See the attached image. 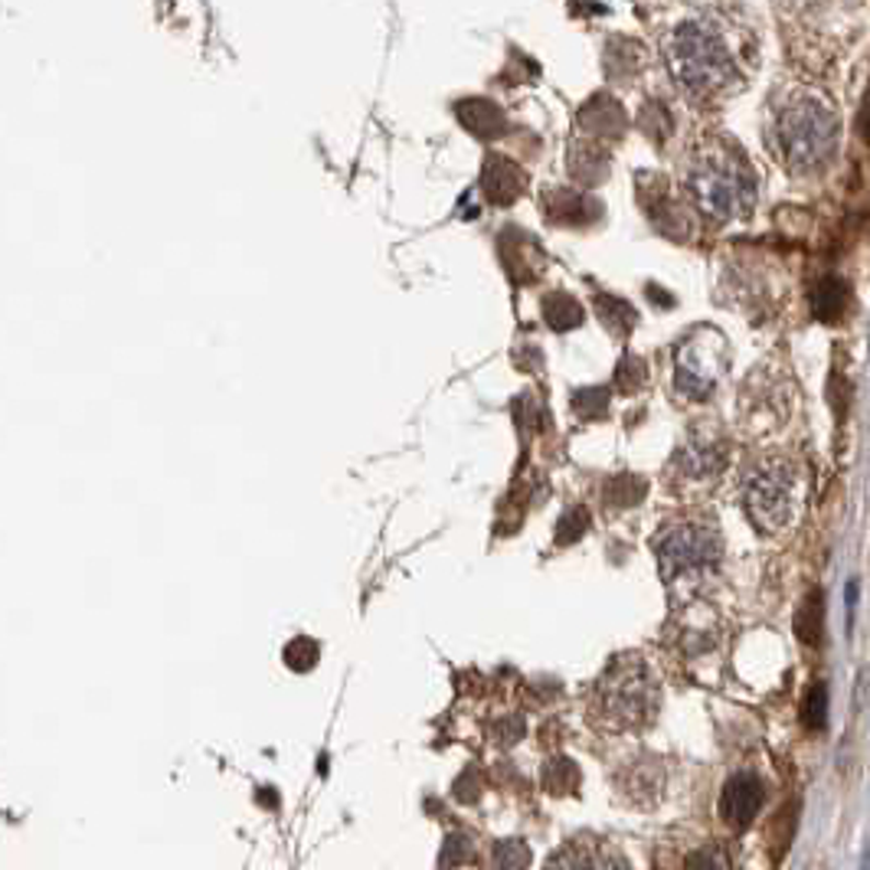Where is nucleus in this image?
Masks as SVG:
<instances>
[{"mask_svg": "<svg viewBox=\"0 0 870 870\" xmlns=\"http://www.w3.org/2000/svg\"><path fill=\"white\" fill-rule=\"evenodd\" d=\"M861 131L870 138V92L868 99H865V105H861Z\"/></svg>", "mask_w": 870, "mask_h": 870, "instance_id": "nucleus-22", "label": "nucleus"}, {"mask_svg": "<svg viewBox=\"0 0 870 870\" xmlns=\"http://www.w3.org/2000/svg\"><path fill=\"white\" fill-rule=\"evenodd\" d=\"M589 527V514L583 507H570L560 524H557V543H570V540H580Z\"/></svg>", "mask_w": 870, "mask_h": 870, "instance_id": "nucleus-17", "label": "nucleus"}, {"mask_svg": "<svg viewBox=\"0 0 870 870\" xmlns=\"http://www.w3.org/2000/svg\"><path fill=\"white\" fill-rule=\"evenodd\" d=\"M746 511L766 534H779L792 520V474L786 465H766L746 481Z\"/></svg>", "mask_w": 870, "mask_h": 870, "instance_id": "nucleus-6", "label": "nucleus"}, {"mask_svg": "<svg viewBox=\"0 0 870 870\" xmlns=\"http://www.w3.org/2000/svg\"><path fill=\"white\" fill-rule=\"evenodd\" d=\"M654 553H657L661 576L667 583H674L680 576L710 570L720 560L723 543H720V534L713 527H707L700 520H677L657 534Z\"/></svg>", "mask_w": 870, "mask_h": 870, "instance_id": "nucleus-4", "label": "nucleus"}, {"mask_svg": "<svg viewBox=\"0 0 870 870\" xmlns=\"http://www.w3.org/2000/svg\"><path fill=\"white\" fill-rule=\"evenodd\" d=\"M557 779H566L570 786H576V779H580V776H576V766H573L570 759H553V763L543 769V786L553 789Z\"/></svg>", "mask_w": 870, "mask_h": 870, "instance_id": "nucleus-20", "label": "nucleus"}, {"mask_svg": "<svg viewBox=\"0 0 870 870\" xmlns=\"http://www.w3.org/2000/svg\"><path fill=\"white\" fill-rule=\"evenodd\" d=\"M606 407H609V390H599V387H589V390H580L573 397V410L583 416V420H596V416H606Z\"/></svg>", "mask_w": 870, "mask_h": 870, "instance_id": "nucleus-16", "label": "nucleus"}, {"mask_svg": "<svg viewBox=\"0 0 870 870\" xmlns=\"http://www.w3.org/2000/svg\"><path fill=\"white\" fill-rule=\"evenodd\" d=\"M282 657H285V664L291 667V671H311L314 664H318V645L311 642V639H291L288 645H285V652H282Z\"/></svg>", "mask_w": 870, "mask_h": 870, "instance_id": "nucleus-15", "label": "nucleus"}, {"mask_svg": "<svg viewBox=\"0 0 870 870\" xmlns=\"http://www.w3.org/2000/svg\"><path fill=\"white\" fill-rule=\"evenodd\" d=\"M763 795H766V789H763V782H759V776H753V772H736L726 786H723V799H720V812H723V819L733 825V828H749L753 822H756V815H759V809H763Z\"/></svg>", "mask_w": 870, "mask_h": 870, "instance_id": "nucleus-8", "label": "nucleus"}, {"mask_svg": "<svg viewBox=\"0 0 870 870\" xmlns=\"http://www.w3.org/2000/svg\"><path fill=\"white\" fill-rule=\"evenodd\" d=\"M848 308V285L835 275H825L822 282H815L812 288V314L822 324H835Z\"/></svg>", "mask_w": 870, "mask_h": 870, "instance_id": "nucleus-9", "label": "nucleus"}, {"mask_svg": "<svg viewBox=\"0 0 870 870\" xmlns=\"http://www.w3.org/2000/svg\"><path fill=\"white\" fill-rule=\"evenodd\" d=\"M543 318H547V324H550L553 331H570V328H580V321H583V308H580L570 295L553 291V295L543 298Z\"/></svg>", "mask_w": 870, "mask_h": 870, "instance_id": "nucleus-12", "label": "nucleus"}, {"mask_svg": "<svg viewBox=\"0 0 870 870\" xmlns=\"http://www.w3.org/2000/svg\"><path fill=\"white\" fill-rule=\"evenodd\" d=\"M667 59L680 85H687L694 95H713L733 82L730 53L703 26H680L667 46Z\"/></svg>", "mask_w": 870, "mask_h": 870, "instance_id": "nucleus-3", "label": "nucleus"}, {"mask_svg": "<svg viewBox=\"0 0 870 870\" xmlns=\"http://www.w3.org/2000/svg\"><path fill=\"white\" fill-rule=\"evenodd\" d=\"M596 311H599V314H603V321H606L613 331H619V334H622V331L629 334V331H632V324L639 321V318H636V311H632L626 301H619V298H606V295L596 301Z\"/></svg>", "mask_w": 870, "mask_h": 870, "instance_id": "nucleus-13", "label": "nucleus"}, {"mask_svg": "<svg viewBox=\"0 0 870 870\" xmlns=\"http://www.w3.org/2000/svg\"><path fill=\"white\" fill-rule=\"evenodd\" d=\"M822 629H825V596L822 589H815L805 596V603L795 613V636L802 645H819Z\"/></svg>", "mask_w": 870, "mask_h": 870, "instance_id": "nucleus-11", "label": "nucleus"}, {"mask_svg": "<svg viewBox=\"0 0 870 870\" xmlns=\"http://www.w3.org/2000/svg\"><path fill=\"white\" fill-rule=\"evenodd\" d=\"M707 341H710V331L703 334H694L680 354H677V367H674V380H677V390L690 400H707L717 387V377H720V367H723V357L720 354H710L707 351Z\"/></svg>", "mask_w": 870, "mask_h": 870, "instance_id": "nucleus-7", "label": "nucleus"}, {"mask_svg": "<svg viewBox=\"0 0 870 870\" xmlns=\"http://www.w3.org/2000/svg\"><path fill=\"white\" fill-rule=\"evenodd\" d=\"M717 848H703V855H694V858H687V865L690 868H726V858H720V855H713Z\"/></svg>", "mask_w": 870, "mask_h": 870, "instance_id": "nucleus-21", "label": "nucleus"}, {"mask_svg": "<svg viewBox=\"0 0 870 870\" xmlns=\"http://www.w3.org/2000/svg\"><path fill=\"white\" fill-rule=\"evenodd\" d=\"M835 131H838L835 118L822 105H812V102H802V105L789 108L782 115V125H779L786 158L795 168L822 164L832 154V148H835Z\"/></svg>", "mask_w": 870, "mask_h": 870, "instance_id": "nucleus-5", "label": "nucleus"}, {"mask_svg": "<svg viewBox=\"0 0 870 870\" xmlns=\"http://www.w3.org/2000/svg\"><path fill=\"white\" fill-rule=\"evenodd\" d=\"M494 865L497 868H527L530 865L527 845H520V842H501L494 848Z\"/></svg>", "mask_w": 870, "mask_h": 870, "instance_id": "nucleus-18", "label": "nucleus"}, {"mask_svg": "<svg viewBox=\"0 0 870 870\" xmlns=\"http://www.w3.org/2000/svg\"><path fill=\"white\" fill-rule=\"evenodd\" d=\"M527 178L520 174V168L507 164L504 158H494L488 161V171H484V191L494 204H511L520 191H524Z\"/></svg>", "mask_w": 870, "mask_h": 870, "instance_id": "nucleus-10", "label": "nucleus"}, {"mask_svg": "<svg viewBox=\"0 0 870 870\" xmlns=\"http://www.w3.org/2000/svg\"><path fill=\"white\" fill-rule=\"evenodd\" d=\"M802 720L812 730H825V723H828V687L825 684L809 687V697L802 703Z\"/></svg>", "mask_w": 870, "mask_h": 870, "instance_id": "nucleus-14", "label": "nucleus"}, {"mask_svg": "<svg viewBox=\"0 0 870 870\" xmlns=\"http://www.w3.org/2000/svg\"><path fill=\"white\" fill-rule=\"evenodd\" d=\"M657 700H661V687L639 654L616 657L593 690V710L599 723L613 730L649 726L657 713Z\"/></svg>", "mask_w": 870, "mask_h": 870, "instance_id": "nucleus-1", "label": "nucleus"}, {"mask_svg": "<svg viewBox=\"0 0 870 870\" xmlns=\"http://www.w3.org/2000/svg\"><path fill=\"white\" fill-rule=\"evenodd\" d=\"M690 194L710 217H743L753 207V178L730 151L710 148L690 168Z\"/></svg>", "mask_w": 870, "mask_h": 870, "instance_id": "nucleus-2", "label": "nucleus"}, {"mask_svg": "<svg viewBox=\"0 0 870 870\" xmlns=\"http://www.w3.org/2000/svg\"><path fill=\"white\" fill-rule=\"evenodd\" d=\"M642 384H645V364H642L639 357H626L622 367H619V387H622L626 393H632V390H639Z\"/></svg>", "mask_w": 870, "mask_h": 870, "instance_id": "nucleus-19", "label": "nucleus"}]
</instances>
